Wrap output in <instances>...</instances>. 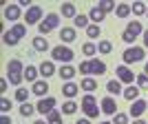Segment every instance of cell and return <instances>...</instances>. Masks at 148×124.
Instances as JSON below:
<instances>
[{"label": "cell", "mask_w": 148, "mask_h": 124, "mask_svg": "<svg viewBox=\"0 0 148 124\" xmlns=\"http://www.w3.org/2000/svg\"><path fill=\"white\" fill-rule=\"evenodd\" d=\"M144 60V49L142 47H130V49L124 51V62L126 64H133V62Z\"/></svg>", "instance_id": "4"}, {"label": "cell", "mask_w": 148, "mask_h": 124, "mask_svg": "<svg viewBox=\"0 0 148 124\" xmlns=\"http://www.w3.org/2000/svg\"><path fill=\"white\" fill-rule=\"evenodd\" d=\"M75 124H91V122H88V120H77Z\"/></svg>", "instance_id": "48"}, {"label": "cell", "mask_w": 148, "mask_h": 124, "mask_svg": "<svg viewBox=\"0 0 148 124\" xmlns=\"http://www.w3.org/2000/svg\"><path fill=\"white\" fill-rule=\"evenodd\" d=\"M22 78H25V67H22V62H20L18 58L9 60V64H7V80L18 87L20 82H22Z\"/></svg>", "instance_id": "1"}, {"label": "cell", "mask_w": 148, "mask_h": 124, "mask_svg": "<svg viewBox=\"0 0 148 124\" xmlns=\"http://www.w3.org/2000/svg\"><path fill=\"white\" fill-rule=\"evenodd\" d=\"M106 89H108V93H113V95H117V93H124L122 87H119V80H108L106 82Z\"/></svg>", "instance_id": "23"}, {"label": "cell", "mask_w": 148, "mask_h": 124, "mask_svg": "<svg viewBox=\"0 0 148 124\" xmlns=\"http://www.w3.org/2000/svg\"><path fill=\"white\" fill-rule=\"evenodd\" d=\"M38 71H40V69H36V67H27L25 69V78H27V82H36V78H38Z\"/></svg>", "instance_id": "26"}, {"label": "cell", "mask_w": 148, "mask_h": 124, "mask_svg": "<svg viewBox=\"0 0 148 124\" xmlns=\"http://www.w3.org/2000/svg\"><path fill=\"white\" fill-rule=\"evenodd\" d=\"M60 25V18H58V13H49L47 18L38 25V31H40V36H47L51 29H56V27Z\"/></svg>", "instance_id": "2"}, {"label": "cell", "mask_w": 148, "mask_h": 124, "mask_svg": "<svg viewBox=\"0 0 148 124\" xmlns=\"http://www.w3.org/2000/svg\"><path fill=\"white\" fill-rule=\"evenodd\" d=\"M93 104H95V95H91V93H88V95H84L82 106H93Z\"/></svg>", "instance_id": "41"}, {"label": "cell", "mask_w": 148, "mask_h": 124, "mask_svg": "<svg viewBox=\"0 0 148 124\" xmlns=\"http://www.w3.org/2000/svg\"><path fill=\"white\" fill-rule=\"evenodd\" d=\"M115 73H117V80H119V82H128V84H133V78H135V75H133V71H130L126 64L117 67V71H115Z\"/></svg>", "instance_id": "7"}, {"label": "cell", "mask_w": 148, "mask_h": 124, "mask_svg": "<svg viewBox=\"0 0 148 124\" xmlns=\"http://www.w3.org/2000/svg\"><path fill=\"white\" fill-rule=\"evenodd\" d=\"M62 16H64V18H75V16H77L73 2H64V5H62Z\"/></svg>", "instance_id": "19"}, {"label": "cell", "mask_w": 148, "mask_h": 124, "mask_svg": "<svg viewBox=\"0 0 148 124\" xmlns=\"http://www.w3.org/2000/svg\"><path fill=\"white\" fill-rule=\"evenodd\" d=\"M97 7H99V9H102V11H104V13L113 11V9H117V7H115V2H113V0H102V2H97Z\"/></svg>", "instance_id": "28"}, {"label": "cell", "mask_w": 148, "mask_h": 124, "mask_svg": "<svg viewBox=\"0 0 148 124\" xmlns=\"http://www.w3.org/2000/svg\"><path fill=\"white\" fill-rule=\"evenodd\" d=\"M146 106H148L146 100H135V102H133V106H130V115H133V118H139V115H144Z\"/></svg>", "instance_id": "8"}, {"label": "cell", "mask_w": 148, "mask_h": 124, "mask_svg": "<svg viewBox=\"0 0 148 124\" xmlns=\"http://www.w3.org/2000/svg\"><path fill=\"white\" fill-rule=\"evenodd\" d=\"M95 51H97V47H95L93 42H86L84 47H82V53H84V56H95Z\"/></svg>", "instance_id": "32"}, {"label": "cell", "mask_w": 148, "mask_h": 124, "mask_svg": "<svg viewBox=\"0 0 148 124\" xmlns=\"http://www.w3.org/2000/svg\"><path fill=\"white\" fill-rule=\"evenodd\" d=\"M33 111H36V109H33V106H31L29 102H22V106H20V113H22L25 118H29V115H33Z\"/></svg>", "instance_id": "33"}, {"label": "cell", "mask_w": 148, "mask_h": 124, "mask_svg": "<svg viewBox=\"0 0 148 124\" xmlns=\"http://www.w3.org/2000/svg\"><path fill=\"white\" fill-rule=\"evenodd\" d=\"M49 124H62V115H60V111H53L49 113Z\"/></svg>", "instance_id": "34"}, {"label": "cell", "mask_w": 148, "mask_h": 124, "mask_svg": "<svg viewBox=\"0 0 148 124\" xmlns=\"http://www.w3.org/2000/svg\"><path fill=\"white\" fill-rule=\"evenodd\" d=\"M27 95H29L27 89H18V91H16V100H18V102H27Z\"/></svg>", "instance_id": "39"}, {"label": "cell", "mask_w": 148, "mask_h": 124, "mask_svg": "<svg viewBox=\"0 0 148 124\" xmlns=\"http://www.w3.org/2000/svg\"><path fill=\"white\" fill-rule=\"evenodd\" d=\"M91 62V73H97V75H102V73H106V64L102 60H97V58H93V60H88Z\"/></svg>", "instance_id": "14"}, {"label": "cell", "mask_w": 148, "mask_h": 124, "mask_svg": "<svg viewBox=\"0 0 148 124\" xmlns=\"http://www.w3.org/2000/svg\"><path fill=\"white\" fill-rule=\"evenodd\" d=\"M73 25L80 27V29H86V27H88V18L80 13V16H75V18H73Z\"/></svg>", "instance_id": "30"}, {"label": "cell", "mask_w": 148, "mask_h": 124, "mask_svg": "<svg viewBox=\"0 0 148 124\" xmlns=\"http://www.w3.org/2000/svg\"><path fill=\"white\" fill-rule=\"evenodd\" d=\"M33 49H36V51H47V49H49L47 38H33Z\"/></svg>", "instance_id": "24"}, {"label": "cell", "mask_w": 148, "mask_h": 124, "mask_svg": "<svg viewBox=\"0 0 148 124\" xmlns=\"http://www.w3.org/2000/svg\"><path fill=\"white\" fill-rule=\"evenodd\" d=\"M139 93H142V91H139V87H133V84H130V87H126V89H124V93H122V95H124L126 100H128V102H135V100L139 98Z\"/></svg>", "instance_id": "12"}, {"label": "cell", "mask_w": 148, "mask_h": 124, "mask_svg": "<svg viewBox=\"0 0 148 124\" xmlns=\"http://www.w3.org/2000/svg\"><path fill=\"white\" fill-rule=\"evenodd\" d=\"M9 109H11V102H9L7 98H2V100H0V111H2V113H9Z\"/></svg>", "instance_id": "40"}, {"label": "cell", "mask_w": 148, "mask_h": 124, "mask_svg": "<svg viewBox=\"0 0 148 124\" xmlns=\"http://www.w3.org/2000/svg\"><path fill=\"white\" fill-rule=\"evenodd\" d=\"M0 91H2V93L7 91V78H2V80H0Z\"/></svg>", "instance_id": "45"}, {"label": "cell", "mask_w": 148, "mask_h": 124, "mask_svg": "<svg viewBox=\"0 0 148 124\" xmlns=\"http://www.w3.org/2000/svg\"><path fill=\"white\" fill-rule=\"evenodd\" d=\"M144 73H146V75H148V64H146V69H144Z\"/></svg>", "instance_id": "51"}, {"label": "cell", "mask_w": 148, "mask_h": 124, "mask_svg": "<svg viewBox=\"0 0 148 124\" xmlns=\"http://www.w3.org/2000/svg\"><path fill=\"white\" fill-rule=\"evenodd\" d=\"M137 87H139V89H148V75L146 73L137 75Z\"/></svg>", "instance_id": "38"}, {"label": "cell", "mask_w": 148, "mask_h": 124, "mask_svg": "<svg viewBox=\"0 0 148 124\" xmlns=\"http://www.w3.org/2000/svg\"><path fill=\"white\" fill-rule=\"evenodd\" d=\"M51 56H53V60H58V62H71L73 60V51L69 49V47H53V51H51Z\"/></svg>", "instance_id": "3"}, {"label": "cell", "mask_w": 148, "mask_h": 124, "mask_svg": "<svg viewBox=\"0 0 148 124\" xmlns=\"http://www.w3.org/2000/svg\"><path fill=\"white\" fill-rule=\"evenodd\" d=\"M33 124H49V122H44V120H36Z\"/></svg>", "instance_id": "49"}, {"label": "cell", "mask_w": 148, "mask_h": 124, "mask_svg": "<svg viewBox=\"0 0 148 124\" xmlns=\"http://www.w3.org/2000/svg\"><path fill=\"white\" fill-rule=\"evenodd\" d=\"M102 111H104L106 115H115V113H117V102L113 98H104L102 100Z\"/></svg>", "instance_id": "9"}, {"label": "cell", "mask_w": 148, "mask_h": 124, "mask_svg": "<svg viewBox=\"0 0 148 124\" xmlns=\"http://www.w3.org/2000/svg\"><path fill=\"white\" fill-rule=\"evenodd\" d=\"M99 124H111V122H99Z\"/></svg>", "instance_id": "52"}, {"label": "cell", "mask_w": 148, "mask_h": 124, "mask_svg": "<svg viewBox=\"0 0 148 124\" xmlns=\"http://www.w3.org/2000/svg\"><path fill=\"white\" fill-rule=\"evenodd\" d=\"M60 38H62V42H73L77 36H75V29H73V27H62Z\"/></svg>", "instance_id": "13"}, {"label": "cell", "mask_w": 148, "mask_h": 124, "mask_svg": "<svg viewBox=\"0 0 148 124\" xmlns=\"http://www.w3.org/2000/svg\"><path fill=\"white\" fill-rule=\"evenodd\" d=\"M126 31H128V33H130L133 38H137L139 33H142V22H139V20H133V22H128Z\"/></svg>", "instance_id": "18"}, {"label": "cell", "mask_w": 148, "mask_h": 124, "mask_svg": "<svg viewBox=\"0 0 148 124\" xmlns=\"http://www.w3.org/2000/svg\"><path fill=\"white\" fill-rule=\"evenodd\" d=\"M47 91H49L47 80H38V82H33V87H31V93H36V95H47Z\"/></svg>", "instance_id": "11"}, {"label": "cell", "mask_w": 148, "mask_h": 124, "mask_svg": "<svg viewBox=\"0 0 148 124\" xmlns=\"http://www.w3.org/2000/svg\"><path fill=\"white\" fill-rule=\"evenodd\" d=\"M40 73H42L44 78H51V75L56 73V67H53V62H49V60H44L42 64H40Z\"/></svg>", "instance_id": "15"}, {"label": "cell", "mask_w": 148, "mask_h": 124, "mask_svg": "<svg viewBox=\"0 0 148 124\" xmlns=\"http://www.w3.org/2000/svg\"><path fill=\"white\" fill-rule=\"evenodd\" d=\"M128 122V115H124V113H115V124H126Z\"/></svg>", "instance_id": "42"}, {"label": "cell", "mask_w": 148, "mask_h": 124, "mask_svg": "<svg viewBox=\"0 0 148 124\" xmlns=\"http://www.w3.org/2000/svg\"><path fill=\"white\" fill-rule=\"evenodd\" d=\"M97 51H99V53H111V51H113V44H111V40H99V44H97Z\"/></svg>", "instance_id": "29"}, {"label": "cell", "mask_w": 148, "mask_h": 124, "mask_svg": "<svg viewBox=\"0 0 148 124\" xmlns=\"http://www.w3.org/2000/svg\"><path fill=\"white\" fill-rule=\"evenodd\" d=\"M2 13H5L7 20H18L20 18V5H7L2 9Z\"/></svg>", "instance_id": "10"}, {"label": "cell", "mask_w": 148, "mask_h": 124, "mask_svg": "<svg viewBox=\"0 0 148 124\" xmlns=\"http://www.w3.org/2000/svg\"><path fill=\"white\" fill-rule=\"evenodd\" d=\"M75 109H77V104H75V102H66V104L62 106V113H64V115H73Z\"/></svg>", "instance_id": "35"}, {"label": "cell", "mask_w": 148, "mask_h": 124, "mask_svg": "<svg viewBox=\"0 0 148 124\" xmlns=\"http://www.w3.org/2000/svg\"><path fill=\"white\" fill-rule=\"evenodd\" d=\"M82 109H84V113H86L88 118H97V113H99L97 104H93V106H82Z\"/></svg>", "instance_id": "37"}, {"label": "cell", "mask_w": 148, "mask_h": 124, "mask_svg": "<svg viewBox=\"0 0 148 124\" xmlns=\"http://www.w3.org/2000/svg\"><path fill=\"white\" fill-rule=\"evenodd\" d=\"M40 18H42V9L38 5H33V7L27 9V16H25L27 25H40Z\"/></svg>", "instance_id": "5"}, {"label": "cell", "mask_w": 148, "mask_h": 124, "mask_svg": "<svg viewBox=\"0 0 148 124\" xmlns=\"http://www.w3.org/2000/svg\"><path fill=\"white\" fill-rule=\"evenodd\" d=\"M133 124H146V122H144V120H135Z\"/></svg>", "instance_id": "50"}, {"label": "cell", "mask_w": 148, "mask_h": 124, "mask_svg": "<svg viewBox=\"0 0 148 124\" xmlns=\"http://www.w3.org/2000/svg\"><path fill=\"white\" fill-rule=\"evenodd\" d=\"M122 40H124V42H133V40H135V38H133V36H130V33H128V31H124V33H122Z\"/></svg>", "instance_id": "44"}, {"label": "cell", "mask_w": 148, "mask_h": 124, "mask_svg": "<svg viewBox=\"0 0 148 124\" xmlns=\"http://www.w3.org/2000/svg\"><path fill=\"white\" fill-rule=\"evenodd\" d=\"M11 33H13V36H16V38L20 40V38H25V36H27V27L18 22V25H13V27H11Z\"/></svg>", "instance_id": "27"}, {"label": "cell", "mask_w": 148, "mask_h": 124, "mask_svg": "<svg viewBox=\"0 0 148 124\" xmlns=\"http://www.w3.org/2000/svg\"><path fill=\"white\" fill-rule=\"evenodd\" d=\"M53 106H56V100H53V98H42V100H40V102H38L36 111H40V113H42V115H44V113L49 115V113L53 111Z\"/></svg>", "instance_id": "6"}, {"label": "cell", "mask_w": 148, "mask_h": 124, "mask_svg": "<svg viewBox=\"0 0 148 124\" xmlns=\"http://www.w3.org/2000/svg\"><path fill=\"white\" fill-rule=\"evenodd\" d=\"M133 11V7L126 5V2H122V5H117V9H115V13H117V18H126L128 13Z\"/></svg>", "instance_id": "22"}, {"label": "cell", "mask_w": 148, "mask_h": 124, "mask_svg": "<svg viewBox=\"0 0 148 124\" xmlns=\"http://www.w3.org/2000/svg\"><path fill=\"white\" fill-rule=\"evenodd\" d=\"M2 42H5L7 47H16V44H18L20 40H18L16 36H13L11 31H5V33H2Z\"/></svg>", "instance_id": "20"}, {"label": "cell", "mask_w": 148, "mask_h": 124, "mask_svg": "<svg viewBox=\"0 0 148 124\" xmlns=\"http://www.w3.org/2000/svg\"><path fill=\"white\" fill-rule=\"evenodd\" d=\"M0 124H11V120H9V115H7V113L0 118Z\"/></svg>", "instance_id": "46"}, {"label": "cell", "mask_w": 148, "mask_h": 124, "mask_svg": "<svg viewBox=\"0 0 148 124\" xmlns=\"http://www.w3.org/2000/svg\"><path fill=\"white\" fill-rule=\"evenodd\" d=\"M99 33H102L99 25H88V27H86V36H88V38H99Z\"/></svg>", "instance_id": "31"}, {"label": "cell", "mask_w": 148, "mask_h": 124, "mask_svg": "<svg viewBox=\"0 0 148 124\" xmlns=\"http://www.w3.org/2000/svg\"><path fill=\"white\" fill-rule=\"evenodd\" d=\"M73 75H75V69H73V67H69V64H64V67L60 69V78H62V80H71Z\"/></svg>", "instance_id": "25"}, {"label": "cell", "mask_w": 148, "mask_h": 124, "mask_svg": "<svg viewBox=\"0 0 148 124\" xmlns=\"http://www.w3.org/2000/svg\"><path fill=\"white\" fill-rule=\"evenodd\" d=\"M144 44H146V47H148V29L144 31Z\"/></svg>", "instance_id": "47"}, {"label": "cell", "mask_w": 148, "mask_h": 124, "mask_svg": "<svg viewBox=\"0 0 148 124\" xmlns=\"http://www.w3.org/2000/svg\"><path fill=\"white\" fill-rule=\"evenodd\" d=\"M80 87H82V91H95V89H97V80H93V78H84Z\"/></svg>", "instance_id": "21"}, {"label": "cell", "mask_w": 148, "mask_h": 124, "mask_svg": "<svg viewBox=\"0 0 148 124\" xmlns=\"http://www.w3.org/2000/svg\"><path fill=\"white\" fill-rule=\"evenodd\" d=\"M146 16H148V9H146Z\"/></svg>", "instance_id": "53"}, {"label": "cell", "mask_w": 148, "mask_h": 124, "mask_svg": "<svg viewBox=\"0 0 148 124\" xmlns=\"http://www.w3.org/2000/svg\"><path fill=\"white\" fill-rule=\"evenodd\" d=\"M80 73H91V62H82L80 64Z\"/></svg>", "instance_id": "43"}, {"label": "cell", "mask_w": 148, "mask_h": 124, "mask_svg": "<svg viewBox=\"0 0 148 124\" xmlns=\"http://www.w3.org/2000/svg\"><path fill=\"white\" fill-rule=\"evenodd\" d=\"M104 16H106V13L102 11L99 7H91V11H88V18H91V20H95V25H99V22L104 20Z\"/></svg>", "instance_id": "16"}, {"label": "cell", "mask_w": 148, "mask_h": 124, "mask_svg": "<svg viewBox=\"0 0 148 124\" xmlns=\"http://www.w3.org/2000/svg\"><path fill=\"white\" fill-rule=\"evenodd\" d=\"M77 91H80V89H77V84H73V82H66V84L62 87V93H64L66 98H75Z\"/></svg>", "instance_id": "17"}, {"label": "cell", "mask_w": 148, "mask_h": 124, "mask_svg": "<svg viewBox=\"0 0 148 124\" xmlns=\"http://www.w3.org/2000/svg\"><path fill=\"white\" fill-rule=\"evenodd\" d=\"M146 9H148V7L144 5V2H133V13H135V16H142V13H146Z\"/></svg>", "instance_id": "36"}]
</instances>
